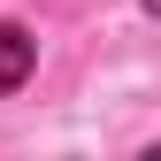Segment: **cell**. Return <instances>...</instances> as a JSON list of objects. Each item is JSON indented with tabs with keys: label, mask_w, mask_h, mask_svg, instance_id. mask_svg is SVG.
I'll return each instance as SVG.
<instances>
[{
	"label": "cell",
	"mask_w": 161,
	"mask_h": 161,
	"mask_svg": "<svg viewBox=\"0 0 161 161\" xmlns=\"http://www.w3.org/2000/svg\"><path fill=\"white\" fill-rule=\"evenodd\" d=\"M31 31L23 23H0V92H15V85H23V77H31Z\"/></svg>",
	"instance_id": "6da1fadb"
}]
</instances>
